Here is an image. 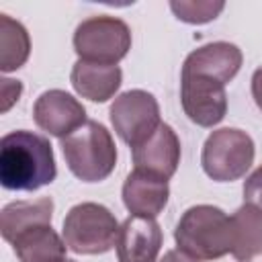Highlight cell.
<instances>
[{
	"label": "cell",
	"instance_id": "cell-5",
	"mask_svg": "<svg viewBox=\"0 0 262 262\" xmlns=\"http://www.w3.org/2000/svg\"><path fill=\"white\" fill-rule=\"evenodd\" d=\"M131 49V29L125 20L98 14L82 20L74 33V51L82 61L117 66Z\"/></svg>",
	"mask_w": 262,
	"mask_h": 262
},
{
	"label": "cell",
	"instance_id": "cell-4",
	"mask_svg": "<svg viewBox=\"0 0 262 262\" xmlns=\"http://www.w3.org/2000/svg\"><path fill=\"white\" fill-rule=\"evenodd\" d=\"M117 217L100 203H78L74 205L63 219V242L68 250L76 254L96 256L104 254L117 246L119 237Z\"/></svg>",
	"mask_w": 262,
	"mask_h": 262
},
{
	"label": "cell",
	"instance_id": "cell-15",
	"mask_svg": "<svg viewBox=\"0 0 262 262\" xmlns=\"http://www.w3.org/2000/svg\"><path fill=\"white\" fill-rule=\"evenodd\" d=\"M53 219V201L49 196L37 201H14L8 203L0 213V233L12 244L20 233L37 227L51 225Z\"/></svg>",
	"mask_w": 262,
	"mask_h": 262
},
{
	"label": "cell",
	"instance_id": "cell-23",
	"mask_svg": "<svg viewBox=\"0 0 262 262\" xmlns=\"http://www.w3.org/2000/svg\"><path fill=\"white\" fill-rule=\"evenodd\" d=\"M160 262H205V260L192 258V256H188V254H184V252H180V250L176 248V250H168Z\"/></svg>",
	"mask_w": 262,
	"mask_h": 262
},
{
	"label": "cell",
	"instance_id": "cell-18",
	"mask_svg": "<svg viewBox=\"0 0 262 262\" xmlns=\"http://www.w3.org/2000/svg\"><path fill=\"white\" fill-rule=\"evenodd\" d=\"M29 53L31 37L27 29L8 14H0V70L6 74L23 68Z\"/></svg>",
	"mask_w": 262,
	"mask_h": 262
},
{
	"label": "cell",
	"instance_id": "cell-2",
	"mask_svg": "<svg viewBox=\"0 0 262 262\" xmlns=\"http://www.w3.org/2000/svg\"><path fill=\"white\" fill-rule=\"evenodd\" d=\"M176 248L199 260H217L231 254L233 229L231 217L213 205H194L186 209L174 229Z\"/></svg>",
	"mask_w": 262,
	"mask_h": 262
},
{
	"label": "cell",
	"instance_id": "cell-12",
	"mask_svg": "<svg viewBox=\"0 0 262 262\" xmlns=\"http://www.w3.org/2000/svg\"><path fill=\"white\" fill-rule=\"evenodd\" d=\"M162 229L156 219L131 215L121 223L117 237L119 262H158L162 250Z\"/></svg>",
	"mask_w": 262,
	"mask_h": 262
},
{
	"label": "cell",
	"instance_id": "cell-21",
	"mask_svg": "<svg viewBox=\"0 0 262 262\" xmlns=\"http://www.w3.org/2000/svg\"><path fill=\"white\" fill-rule=\"evenodd\" d=\"M0 82H2L0 84V96H2L0 111L6 113L14 102H18L20 92H23V84L18 80H10V78H2Z\"/></svg>",
	"mask_w": 262,
	"mask_h": 262
},
{
	"label": "cell",
	"instance_id": "cell-11",
	"mask_svg": "<svg viewBox=\"0 0 262 262\" xmlns=\"http://www.w3.org/2000/svg\"><path fill=\"white\" fill-rule=\"evenodd\" d=\"M242 61L244 55L237 45L227 41H215L190 51L182 63V74L203 76L227 84L239 72Z\"/></svg>",
	"mask_w": 262,
	"mask_h": 262
},
{
	"label": "cell",
	"instance_id": "cell-24",
	"mask_svg": "<svg viewBox=\"0 0 262 262\" xmlns=\"http://www.w3.org/2000/svg\"><path fill=\"white\" fill-rule=\"evenodd\" d=\"M63 262H76V260H63Z\"/></svg>",
	"mask_w": 262,
	"mask_h": 262
},
{
	"label": "cell",
	"instance_id": "cell-7",
	"mask_svg": "<svg viewBox=\"0 0 262 262\" xmlns=\"http://www.w3.org/2000/svg\"><path fill=\"white\" fill-rule=\"evenodd\" d=\"M115 133L131 147L145 141L160 125V104L147 90H127L115 98L108 111Z\"/></svg>",
	"mask_w": 262,
	"mask_h": 262
},
{
	"label": "cell",
	"instance_id": "cell-19",
	"mask_svg": "<svg viewBox=\"0 0 262 262\" xmlns=\"http://www.w3.org/2000/svg\"><path fill=\"white\" fill-rule=\"evenodd\" d=\"M172 12L178 20L188 25H205L209 20H215L221 10L225 8L223 2H207V0H172L170 2Z\"/></svg>",
	"mask_w": 262,
	"mask_h": 262
},
{
	"label": "cell",
	"instance_id": "cell-17",
	"mask_svg": "<svg viewBox=\"0 0 262 262\" xmlns=\"http://www.w3.org/2000/svg\"><path fill=\"white\" fill-rule=\"evenodd\" d=\"M233 248L231 256L239 262H248L262 254V213L252 205H242L231 215Z\"/></svg>",
	"mask_w": 262,
	"mask_h": 262
},
{
	"label": "cell",
	"instance_id": "cell-1",
	"mask_svg": "<svg viewBox=\"0 0 262 262\" xmlns=\"http://www.w3.org/2000/svg\"><path fill=\"white\" fill-rule=\"evenodd\" d=\"M57 166L47 137L16 129L0 141V184L6 190H39L55 180Z\"/></svg>",
	"mask_w": 262,
	"mask_h": 262
},
{
	"label": "cell",
	"instance_id": "cell-20",
	"mask_svg": "<svg viewBox=\"0 0 262 262\" xmlns=\"http://www.w3.org/2000/svg\"><path fill=\"white\" fill-rule=\"evenodd\" d=\"M244 201L262 213V166H258L244 182Z\"/></svg>",
	"mask_w": 262,
	"mask_h": 262
},
{
	"label": "cell",
	"instance_id": "cell-16",
	"mask_svg": "<svg viewBox=\"0 0 262 262\" xmlns=\"http://www.w3.org/2000/svg\"><path fill=\"white\" fill-rule=\"evenodd\" d=\"M14 254L20 262H63L68 246L51 225H37L20 233L12 242Z\"/></svg>",
	"mask_w": 262,
	"mask_h": 262
},
{
	"label": "cell",
	"instance_id": "cell-3",
	"mask_svg": "<svg viewBox=\"0 0 262 262\" xmlns=\"http://www.w3.org/2000/svg\"><path fill=\"white\" fill-rule=\"evenodd\" d=\"M61 151L70 172L82 182H100L117 164V145L111 131L98 121H86L78 131L61 139Z\"/></svg>",
	"mask_w": 262,
	"mask_h": 262
},
{
	"label": "cell",
	"instance_id": "cell-22",
	"mask_svg": "<svg viewBox=\"0 0 262 262\" xmlns=\"http://www.w3.org/2000/svg\"><path fill=\"white\" fill-rule=\"evenodd\" d=\"M252 96H254L256 106L262 111V68H258L252 74Z\"/></svg>",
	"mask_w": 262,
	"mask_h": 262
},
{
	"label": "cell",
	"instance_id": "cell-9",
	"mask_svg": "<svg viewBox=\"0 0 262 262\" xmlns=\"http://www.w3.org/2000/svg\"><path fill=\"white\" fill-rule=\"evenodd\" d=\"M33 119L39 129L53 137H68L78 131L88 119L86 108L70 92L53 88L45 90L33 104Z\"/></svg>",
	"mask_w": 262,
	"mask_h": 262
},
{
	"label": "cell",
	"instance_id": "cell-10",
	"mask_svg": "<svg viewBox=\"0 0 262 262\" xmlns=\"http://www.w3.org/2000/svg\"><path fill=\"white\" fill-rule=\"evenodd\" d=\"M131 151L137 170L166 180L176 174L180 164V139L168 123H162L145 141L131 147Z\"/></svg>",
	"mask_w": 262,
	"mask_h": 262
},
{
	"label": "cell",
	"instance_id": "cell-8",
	"mask_svg": "<svg viewBox=\"0 0 262 262\" xmlns=\"http://www.w3.org/2000/svg\"><path fill=\"white\" fill-rule=\"evenodd\" d=\"M180 102L184 115L199 127H215L225 119L227 94L225 84L203 76H180Z\"/></svg>",
	"mask_w": 262,
	"mask_h": 262
},
{
	"label": "cell",
	"instance_id": "cell-13",
	"mask_svg": "<svg viewBox=\"0 0 262 262\" xmlns=\"http://www.w3.org/2000/svg\"><path fill=\"white\" fill-rule=\"evenodd\" d=\"M168 196L170 186L166 178H160L137 168L129 172L123 182V203L127 211L137 217L156 219L168 205Z\"/></svg>",
	"mask_w": 262,
	"mask_h": 262
},
{
	"label": "cell",
	"instance_id": "cell-6",
	"mask_svg": "<svg viewBox=\"0 0 262 262\" xmlns=\"http://www.w3.org/2000/svg\"><path fill=\"white\" fill-rule=\"evenodd\" d=\"M252 137L235 127H223L213 131L203 145L201 166L205 174L215 182H231L242 178L254 162Z\"/></svg>",
	"mask_w": 262,
	"mask_h": 262
},
{
	"label": "cell",
	"instance_id": "cell-14",
	"mask_svg": "<svg viewBox=\"0 0 262 262\" xmlns=\"http://www.w3.org/2000/svg\"><path fill=\"white\" fill-rule=\"evenodd\" d=\"M70 82L74 90L92 102H106L121 88L123 72L119 66H104L78 59L72 68Z\"/></svg>",
	"mask_w": 262,
	"mask_h": 262
}]
</instances>
